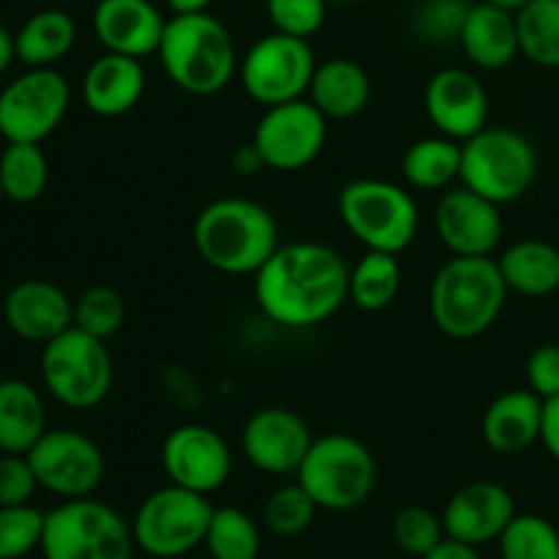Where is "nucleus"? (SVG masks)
<instances>
[{
	"label": "nucleus",
	"mask_w": 559,
	"mask_h": 559,
	"mask_svg": "<svg viewBox=\"0 0 559 559\" xmlns=\"http://www.w3.org/2000/svg\"><path fill=\"white\" fill-rule=\"evenodd\" d=\"M254 298L262 314L276 325L293 331L322 325L347 304L349 267L325 243H282L257 271Z\"/></svg>",
	"instance_id": "obj_1"
},
{
	"label": "nucleus",
	"mask_w": 559,
	"mask_h": 559,
	"mask_svg": "<svg viewBox=\"0 0 559 559\" xmlns=\"http://www.w3.org/2000/svg\"><path fill=\"white\" fill-rule=\"evenodd\" d=\"M191 238L202 262L227 276H257L282 246L273 213L243 197H224L202 207Z\"/></svg>",
	"instance_id": "obj_2"
},
{
	"label": "nucleus",
	"mask_w": 559,
	"mask_h": 559,
	"mask_svg": "<svg viewBox=\"0 0 559 559\" xmlns=\"http://www.w3.org/2000/svg\"><path fill=\"white\" fill-rule=\"evenodd\" d=\"M508 293L495 257H451L431 282V320L456 342L478 338L500 320Z\"/></svg>",
	"instance_id": "obj_3"
},
{
	"label": "nucleus",
	"mask_w": 559,
	"mask_h": 559,
	"mask_svg": "<svg viewBox=\"0 0 559 559\" xmlns=\"http://www.w3.org/2000/svg\"><path fill=\"white\" fill-rule=\"evenodd\" d=\"M164 74L191 96H216L238 71V52L227 25L207 11L175 14L158 47Z\"/></svg>",
	"instance_id": "obj_4"
},
{
	"label": "nucleus",
	"mask_w": 559,
	"mask_h": 559,
	"mask_svg": "<svg viewBox=\"0 0 559 559\" xmlns=\"http://www.w3.org/2000/svg\"><path fill=\"white\" fill-rule=\"evenodd\" d=\"M295 478L322 511L347 513L374 495L377 462L364 442L336 431L311 442Z\"/></svg>",
	"instance_id": "obj_5"
},
{
	"label": "nucleus",
	"mask_w": 559,
	"mask_h": 559,
	"mask_svg": "<svg viewBox=\"0 0 559 559\" xmlns=\"http://www.w3.org/2000/svg\"><path fill=\"white\" fill-rule=\"evenodd\" d=\"M134 549L131 524L93 497L63 500L44 522V559H134Z\"/></svg>",
	"instance_id": "obj_6"
},
{
	"label": "nucleus",
	"mask_w": 559,
	"mask_h": 559,
	"mask_svg": "<svg viewBox=\"0 0 559 559\" xmlns=\"http://www.w3.org/2000/svg\"><path fill=\"white\" fill-rule=\"evenodd\" d=\"M338 216L371 251L402 254L418 238V205L407 189L391 180H349L338 194Z\"/></svg>",
	"instance_id": "obj_7"
},
{
	"label": "nucleus",
	"mask_w": 559,
	"mask_h": 559,
	"mask_svg": "<svg viewBox=\"0 0 559 559\" xmlns=\"http://www.w3.org/2000/svg\"><path fill=\"white\" fill-rule=\"evenodd\" d=\"M112 355L104 338L71 325L52 342L41 344V382L63 407H98L112 391Z\"/></svg>",
	"instance_id": "obj_8"
},
{
	"label": "nucleus",
	"mask_w": 559,
	"mask_h": 559,
	"mask_svg": "<svg viewBox=\"0 0 559 559\" xmlns=\"http://www.w3.org/2000/svg\"><path fill=\"white\" fill-rule=\"evenodd\" d=\"M538 153L533 142L513 129L478 131L462 142V186L478 191L497 205L516 202L533 189Z\"/></svg>",
	"instance_id": "obj_9"
},
{
	"label": "nucleus",
	"mask_w": 559,
	"mask_h": 559,
	"mask_svg": "<svg viewBox=\"0 0 559 559\" xmlns=\"http://www.w3.org/2000/svg\"><path fill=\"white\" fill-rule=\"evenodd\" d=\"M213 511L216 508L207 495L175 484L156 489L140 502L131 522L136 549L156 559L191 555L197 546L205 544Z\"/></svg>",
	"instance_id": "obj_10"
},
{
	"label": "nucleus",
	"mask_w": 559,
	"mask_h": 559,
	"mask_svg": "<svg viewBox=\"0 0 559 559\" xmlns=\"http://www.w3.org/2000/svg\"><path fill=\"white\" fill-rule=\"evenodd\" d=\"M317 58L306 38L267 33L249 47L238 66L240 85L251 102L262 107L298 102L309 96Z\"/></svg>",
	"instance_id": "obj_11"
},
{
	"label": "nucleus",
	"mask_w": 559,
	"mask_h": 559,
	"mask_svg": "<svg viewBox=\"0 0 559 559\" xmlns=\"http://www.w3.org/2000/svg\"><path fill=\"white\" fill-rule=\"evenodd\" d=\"M71 107V85L58 69H27L0 91V136L41 145Z\"/></svg>",
	"instance_id": "obj_12"
},
{
	"label": "nucleus",
	"mask_w": 559,
	"mask_h": 559,
	"mask_svg": "<svg viewBox=\"0 0 559 559\" xmlns=\"http://www.w3.org/2000/svg\"><path fill=\"white\" fill-rule=\"evenodd\" d=\"M38 486L60 500L91 497L107 475V459L87 435L74 429H47L27 453Z\"/></svg>",
	"instance_id": "obj_13"
},
{
	"label": "nucleus",
	"mask_w": 559,
	"mask_h": 559,
	"mask_svg": "<svg viewBox=\"0 0 559 559\" xmlns=\"http://www.w3.org/2000/svg\"><path fill=\"white\" fill-rule=\"evenodd\" d=\"M251 142L267 169L298 173L309 167L325 147L328 118L309 98L265 107Z\"/></svg>",
	"instance_id": "obj_14"
},
{
	"label": "nucleus",
	"mask_w": 559,
	"mask_h": 559,
	"mask_svg": "<svg viewBox=\"0 0 559 559\" xmlns=\"http://www.w3.org/2000/svg\"><path fill=\"white\" fill-rule=\"evenodd\" d=\"M162 467L169 484L211 497L233 475V451L211 426L183 424L164 437Z\"/></svg>",
	"instance_id": "obj_15"
},
{
	"label": "nucleus",
	"mask_w": 559,
	"mask_h": 559,
	"mask_svg": "<svg viewBox=\"0 0 559 559\" xmlns=\"http://www.w3.org/2000/svg\"><path fill=\"white\" fill-rule=\"evenodd\" d=\"M311 437L309 424L298 413L287 407H262L246 420L240 445L251 467L265 475H298L306 453H309Z\"/></svg>",
	"instance_id": "obj_16"
},
{
	"label": "nucleus",
	"mask_w": 559,
	"mask_h": 559,
	"mask_svg": "<svg viewBox=\"0 0 559 559\" xmlns=\"http://www.w3.org/2000/svg\"><path fill=\"white\" fill-rule=\"evenodd\" d=\"M435 224L437 235L453 257H491L506 229L500 205L467 186L448 189L440 197Z\"/></svg>",
	"instance_id": "obj_17"
},
{
	"label": "nucleus",
	"mask_w": 559,
	"mask_h": 559,
	"mask_svg": "<svg viewBox=\"0 0 559 559\" xmlns=\"http://www.w3.org/2000/svg\"><path fill=\"white\" fill-rule=\"evenodd\" d=\"M424 109L442 136L467 142L486 129L489 93L473 71L442 69L426 85Z\"/></svg>",
	"instance_id": "obj_18"
},
{
	"label": "nucleus",
	"mask_w": 559,
	"mask_h": 559,
	"mask_svg": "<svg viewBox=\"0 0 559 559\" xmlns=\"http://www.w3.org/2000/svg\"><path fill=\"white\" fill-rule=\"evenodd\" d=\"M513 516H516V502L506 486L495 480H475L462 486L448 500L442 511V527L451 540L480 549L491 540H500Z\"/></svg>",
	"instance_id": "obj_19"
},
{
	"label": "nucleus",
	"mask_w": 559,
	"mask_h": 559,
	"mask_svg": "<svg viewBox=\"0 0 559 559\" xmlns=\"http://www.w3.org/2000/svg\"><path fill=\"white\" fill-rule=\"evenodd\" d=\"M3 320L14 336L47 344L74 325V300L58 284L27 278L5 295Z\"/></svg>",
	"instance_id": "obj_20"
},
{
	"label": "nucleus",
	"mask_w": 559,
	"mask_h": 559,
	"mask_svg": "<svg viewBox=\"0 0 559 559\" xmlns=\"http://www.w3.org/2000/svg\"><path fill=\"white\" fill-rule=\"evenodd\" d=\"M167 20L151 0H98L93 11V33L104 52L147 58L162 47Z\"/></svg>",
	"instance_id": "obj_21"
},
{
	"label": "nucleus",
	"mask_w": 559,
	"mask_h": 559,
	"mask_svg": "<svg viewBox=\"0 0 559 559\" xmlns=\"http://www.w3.org/2000/svg\"><path fill=\"white\" fill-rule=\"evenodd\" d=\"M145 93L142 60L129 55L104 52L87 66L82 76V102L98 118H120L140 104Z\"/></svg>",
	"instance_id": "obj_22"
},
{
	"label": "nucleus",
	"mask_w": 559,
	"mask_h": 559,
	"mask_svg": "<svg viewBox=\"0 0 559 559\" xmlns=\"http://www.w3.org/2000/svg\"><path fill=\"white\" fill-rule=\"evenodd\" d=\"M540 424H544V399L538 393L508 391L497 396L486 407L480 435L484 442L500 456H516L540 442Z\"/></svg>",
	"instance_id": "obj_23"
},
{
	"label": "nucleus",
	"mask_w": 559,
	"mask_h": 559,
	"mask_svg": "<svg viewBox=\"0 0 559 559\" xmlns=\"http://www.w3.org/2000/svg\"><path fill=\"white\" fill-rule=\"evenodd\" d=\"M464 55L469 63L486 71L508 69L513 60L522 55L519 49V31H516V14L497 9L489 3H473L467 22L459 36Z\"/></svg>",
	"instance_id": "obj_24"
},
{
	"label": "nucleus",
	"mask_w": 559,
	"mask_h": 559,
	"mask_svg": "<svg viewBox=\"0 0 559 559\" xmlns=\"http://www.w3.org/2000/svg\"><path fill=\"white\" fill-rule=\"evenodd\" d=\"M309 102L328 120H349L371 102V76L358 60L331 58L317 63L309 85Z\"/></svg>",
	"instance_id": "obj_25"
},
{
	"label": "nucleus",
	"mask_w": 559,
	"mask_h": 559,
	"mask_svg": "<svg viewBox=\"0 0 559 559\" xmlns=\"http://www.w3.org/2000/svg\"><path fill=\"white\" fill-rule=\"evenodd\" d=\"M44 431L47 409L41 393L27 380H0V451L27 456Z\"/></svg>",
	"instance_id": "obj_26"
},
{
	"label": "nucleus",
	"mask_w": 559,
	"mask_h": 559,
	"mask_svg": "<svg viewBox=\"0 0 559 559\" xmlns=\"http://www.w3.org/2000/svg\"><path fill=\"white\" fill-rule=\"evenodd\" d=\"M76 22L69 11L44 9L14 33L16 60L27 69H55L74 49Z\"/></svg>",
	"instance_id": "obj_27"
},
{
	"label": "nucleus",
	"mask_w": 559,
	"mask_h": 559,
	"mask_svg": "<svg viewBox=\"0 0 559 559\" xmlns=\"http://www.w3.org/2000/svg\"><path fill=\"white\" fill-rule=\"evenodd\" d=\"M511 293L546 298L559 289V249L546 240L527 238L508 246L497 260Z\"/></svg>",
	"instance_id": "obj_28"
},
{
	"label": "nucleus",
	"mask_w": 559,
	"mask_h": 559,
	"mask_svg": "<svg viewBox=\"0 0 559 559\" xmlns=\"http://www.w3.org/2000/svg\"><path fill=\"white\" fill-rule=\"evenodd\" d=\"M402 173L413 189L448 191L462 178V142L442 134L413 142L402 158Z\"/></svg>",
	"instance_id": "obj_29"
},
{
	"label": "nucleus",
	"mask_w": 559,
	"mask_h": 559,
	"mask_svg": "<svg viewBox=\"0 0 559 559\" xmlns=\"http://www.w3.org/2000/svg\"><path fill=\"white\" fill-rule=\"evenodd\" d=\"M399 287H402L399 254L366 249V254L349 271V300L364 311L388 309L396 300Z\"/></svg>",
	"instance_id": "obj_30"
},
{
	"label": "nucleus",
	"mask_w": 559,
	"mask_h": 559,
	"mask_svg": "<svg viewBox=\"0 0 559 559\" xmlns=\"http://www.w3.org/2000/svg\"><path fill=\"white\" fill-rule=\"evenodd\" d=\"M0 180H3L5 200L31 205L47 191V153L33 142H5V151L0 153Z\"/></svg>",
	"instance_id": "obj_31"
},
{
	"label": "nucleus",
	"mask_w": 559,
	"mask_h": 559,
	"mask_svg": "<svg viewBox=\"0 0 559 559\" xmlns=\"http://www.w3.org/2000/svg\"><path fill=\"white\" fill-rule=\"evenodd\" d=\"M519 49L540 69H559V0H530L516 14Z\"/></svg>",
	"instance_id": "obj_32"
},
{
	"label": "nucleus",
	"mask_w": 559,
	"mask_h": 559,
	"mask_svg": "<svg viewBox=\"0 0 559 559\" xmlns=\"http://www.w3.org/2000/svg\"><path fill=\"white\" fill-rule=\"evenodd\" d=\"M202 546L211 559H257L262 549L260 527L240 508H216Z\"/></svg>",
	"instance_id": "obj_33"
},
{
	"label": "nucleus",
	"mask_w": 559,
	"mask_h": 559,
	"mask_svg": "<svg viewBox=\"0 0 559 559\" xmlns=\"http://www.w3.org/2000/svg\"><path fill=\"white\" fill-rule=\"evenodd\" d=\"M502 559H559V530L538 513H516L500 535Z\"/></svg>",
	"instance_id": "obj_34"
},
{
	"label": "nucleus",
	"mask_w": 559,
	"mask_h": 559,
	"mask_svg": "<svg viewBox=\"0 0 559 559\" xmlns=\"http://www.w3.org/2000/svg\"><path fill=\"white\" fill-rule=\"evenodd\" d=\"M317 511H320V506L295 480V484L282 486V489H276L267 497L262 516H265V527L273 535H278V538H298V535H304L311 527Z\"/></svg>",
	"instance_id": "obj_35"
},
{
	"label": "nucleus",
	"mask_w": 559,
	"mask_h": 559,
	"mask_svg": "<svg viewBox=\"0 0 559 559\" xmlns=\"http://www.w3.org/2000/svg\"><path fill=\"white\" fill-rule=\"evenodd\" d=\"M126 322V300L118 289L98 287L85 289L74 300V325L96 338H112Z\"/></svg>",
	"instance_id": "obj_36"
},
{
	"label": "nucleus",
	"mask_w": 559,
	"mask_h": 559,
	"mask_svg": "<svg viewBox=\"0 0 559 559\" xmlns=\"http://www.w3.org/2000/svg\"><path fill=\"white\" fill-rule=\"evenodd\" d=\"M393 544L407 557L424 559L429 551H435L442 540L448 538L442 527V516L424 506H407L393 516L391 524Z\"/></svg>",
	"instance_id": "obj_37"
},
{
	"label": "nucleus",
	"mask_w": 559,
	"mask_h": 559,
	"mask_svg": "<svg viewBox=\"0 0 559 559\" xmlns=\"http://www.w3.org/2000/svg\"><path fill=\"white\" fill-rule=\"evenodd\" d=\"M47 513L33 506L0 508V559L31 557L41 549Z\"/></svg>",
	"instance_id": "obj_38"
},
{
	"label": "nucleus",
	"mask_w": 559,
	"mask_h": 559,
	"mask_svg": "<svg viewBox=\"0 0 559 559\" xmlns=\"http://www.w3.org/2000/svg\"><path fill=\"white\" fill-rule=\"evenodd\" d=\"M469 9V0H426L415 14V31L431 44L459 41Z\"/></svg>",
	"instance_id": "obj_39"
},
{
	"label": "nucleus",
	"mask_w": 559,
	"mask_h": 559,
	"mask_svg": "<svg viewBox=\"0 0 559 559\" xmlns=\"http://www.w3.org/2000/svg\"><path fill=\"white\" fill-rule=\"evenodd\" d=\"M273 31L309 41L328 16V0H265Z\"/></svg>",
	"instance_id": "obj_40"
},
{
	"label": "nucleus",
	"mask_w": 559,
	"mask_h": 559,
	"mask_svg": "<svg viewBox=\"0 0 559 559\" xmlns=\"http://www.w3.org/2000/svg\"><path fill=\"white\" fill-rule=\"evenodd\" d=\"M41 489L31 462L22 453L0 456V508L31 506L33 495Z\"/></svg>",
	"instance_id": "obj_41"
},
{
	"label": "nucleus",
	"mask_w": 559,
	"mask_h": 559,
	"mask_svg": "<svg viewBox=\"0 0 559 559\" xmlns=\"http://www.w3.org/2000/svg\"><path fill=\"white\" fill-rule=\"evenodd\" d=\"M527 385L540 399L559 396V344H540L527 360Z\"/></svg>",
	"instance_id": "obj_42"
},
{
	"label": "nucleus",
	"mask_w": 559,
	"mask_h": 559,
	"mask_svg": "<svg viewBox=\"0 0 559 559\" xmlns=\"http://www.w3.org/2000/svg\"><path fill=\"white\" fill-rule=\"evenodd\" d=\"M540 442L546 453L559 462V396L544 402V424H540Z\"/></svg>",
	"instance_id": "obj_43"
},
{
	"label": "nucleus",
	"mask_w": 559,
	"mask_h": 559,
	"mask_svg": "<svg viewBox=\"0 0 559 559\" xmlns=\"http://www.w3.org/2000/svg\"><path fill=\"white\" fill-rule=\"evenodd\" d=\"M424 559H484V557H480V551L475 549V546L459 544V540L445 538L435 551H429Z\"/></svg>",
	"instance_id": "obj_44"
},
{
	"label": "nucleus",
	"mask_w": 559,
	"mask_h": 559,
	"mask_svg": "<svg viewBox=\"0 0 559 559\" xmlns=\"http://www.w3.org/2000/svg\"><path fill=\"white\" fill-rule=\"evenodd\" d=\"M260 167H265V164H262L254 142H249V145H243L238 153H235V169H238V173L251 175V173H257Z\"/></svg>",
	"instance_id": "obj_45"
},
{
	"label": "nucleus",
	"mask_w": 559,
	"mask_h": 559,
	"mask_svg": "<svg viewBox=\"0 0 559 559\" xmlns=\"http://www.w3.org/2000/svg\"><path fill=\"white\" fill-rule=\"evenodd\" d=\"M16 60V47H14V33L5 31L0 25V76L11 69V63Z\"/></svg>",
	"instance_id": "obj_46"
},
{
	"label": "nucleus",
	"mask_w": 559,
	"mask_h": 559,
	"mask_svg": "<svg viewBox=\"0 0 559 559\" xmlns=\"http://www.w3.org/2000/svg\"><path fill=\"white\" fill-rule=\"evenodd\" d=\"M213 0H167L173 14H200V11L211 9Z\"/></svg>",
	"instance_id": "obj_47"
},
{
	"label": "nucleus",
	"mask_w": 559,
	"mask_h": 559,
	"mask_svg": "<svg viewBox=\"0 0 559 559\" xmlns=\"http://www.w3.org/2000/svg\"><path fill=\"white\" fill-rule=\"evenodd\" d=\"M484 3L497 5V9L508 11V14H519V11H522L530 0H484Z\"/></svg>",
	"instance_id": "obj_48"
},
{
	"label": "nucleus",
	"mask_w": 559,
	"mask_h": 559,
	"mask_svg": "<svg viewBox=\"0 0 559 559\" xmlns=\"http://www.w3.org/2000/svg\"><path fill=\"white\" fill-rule=\"evenodd\" d=\"M5 200V194H3V180H0V202Z\"/></svg>",
	"instance_id": "obj_49"
},
{
	"label": "nucleus",
	"mask_w": 559,
	"mask_h": 559,
	"mask_svg": "<svg viewBox=\"0 0 559 559\" xmlns=\"http://www.w3.org/2000/svg\"><path fill=\"white\" fill-rule=\"evenodd\" d=\"M328 3H353V0H328Z\"/></svg>",
	"instance_id": "obj_50"
},
{
	"label": "nucleus",
	"mask_w": 559,
	"mask_h": 559,
	"mask_svg": "<svg viewBox=\"0 0 559 559\" xmlns=\"http://www.w3.org/2000/svg\"><path fill=\"white\" fill-rule=\"evenodd\" d=\"M20 559H31V557H20Z\"/></svg>",
	"instance_id": "obj_51"
},
{
	"label": "nucleus",
	"mask_w": 559,
	"mask_h": 559,
	"mask_svg": "<svg viewBox=\"0 0 559 559\" xmlns=\"http://www.w3.org/2000/svg\"><path fill=\"white\" fill-rule=\"evenodd\" d=\"M0 456H3V451H0Z\"/></svg>",
	"instance_id": "obj_52"
}]
</instances>
